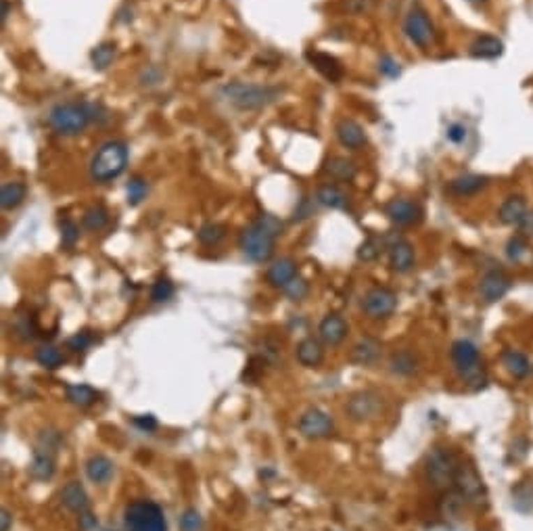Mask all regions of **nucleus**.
I'll return each instance as SVG.
<instances>
[{"instance_id":"obj_28","label":"nucleus","mask_w":533,"mask_h":531,"mask_svg":"<svg viewBox=\"0 0 533 531\" xmlns=\"http://www.w3.org/2000/svg\"><path fill=\"white\" fill-rule=\"evenodd\" d=\"M27 195V188L23 182H4L0 190V205L2 209H15Z\"/></svg>"},{"instance_id":"obj_6","label":"nucleus","mask_w":533,"mask_h":531,"mask_svg":"<svg viewBox=\"0 0 533 531\" xmlns=\"http://www.w3.org/2000/svg\"><path fill=\"white\" fill-rule=\"evenodd\" d=\"M458 461L452 450L448 448H433L427 456V479L437 490H450L454 488Z\"/></svg>"},{"instance_id":"obj_10","label":"nucleus","mask_w":533,"mask_h":531,"mask_svg":"<svg viewBox=\"0 0 533 531\" xmlns=\"http://www.w3.org/2000/svg\"><path fill=\"white\" fill-rule=\"evenodd\" d=\"M362 308H364V312H366L370 318H375V320L387 318V316H391V314L396 312V308H398V297H396L393 291H389V289H385V287H375V289H370V291L364 295Z\"/></svg>"},{"instance_id":"obj_35","label":"nucleus","mask_w":533,"mask_h":531,"mask_svg":"<svg viewBox=\"0 0 533 531\" xmlns=\"http://www.w3.org/2000/svg\"><path fill=\"white\" fill-rule=\"evenodd\" d=\"M36 362H38L40 366H44V368L54 371V368L63 366L65 356H63L57 347H52V345H42V347L36 350Z\"/></svg>"},{"instance_id":"obj_44","label":"nucleus","mask_w":533,"mask_h":531,"mask_svg":"<svg viewBox=\"0 0 533 531\" xmlns=\"http://www.w3.org/2000/svg\"><path fill=\"white\" fill-rule=\"evenodd\" d=\"M92 343H94V337L88 331H82V333H75L73 337H69L67 347L73 352H86Z\"/></svg>"},{"instance_id":"obj_21","label":"nucleus","mask_w":533,"mask_h":531,"mask_svg":"<svg viewBox=\"0 0 533 531\" xmlns=\"http://www.w3.org/2000/svg\"><path fill=\"white\" fill-rule=\"evenodd\" d=\"M61 502L71 511V513H86L88 511V494L86 490L80 486V481H69L63 492H61Z\"/></svg>"},{"instance_id":"obj_31","label":"nucleus","mask_w":533,"mask_h":531,"mask_svg":"<svg viewBox=\"0 0 533 531\" xmlns=\"http://www.w3.org/2000/svg\"><path fill=\"white\" fill-rule=\"evenodd\" d=\"M316 201L324 207H331V209H343L347 205V197L343 190H339L337 186L333 184H324L318 188L316 193Z\"/></svg>"},{"instance_id":"obj_32","label":"nucleus","mask_w":533,"mask_h":531,"mask_svg":"<svg viewBox=\"0 0 533 531\" xmlns=\"http://www.w3.org/2000/svg\"><path fill=\"white\" fill-rule=\"evenodd\" d=\"M389 366H391V373L402 375V377H410V375H414V373H416L419 360H416V356H414L412 352L402 350V352H396V354L391 356Z\"/></svg>"},{"instance_id":"obj_4","label":"nucleus","mask_w":533,"mask_h":531,"mask_svg":"<svg viewBox=\"0 0 533 531\" xmlns=\"http://www.w3.org/2000/svg\"><path fill=\"white\" fill-rule=\"evenodd\" d=\"M126 531H167L163 511L151 500H134L123 511Z\"/></svg>"},{"instance_id":"obj_14","label":"nucleus","mask_w":533,"mask_h":531,"mask_svg":"<svg viewBox=\"0 0 533 531\" xmlns=\"http://www.w3.org/2000/svg\"><path fill=\"white\" fill-rule=\"evenodd\" d=\"M509 289H511V278H509L504 272H500V270H492V272H488V274L481 278L479 295H481L488 304H492V301L502 299V297L509 293Z\"/></svg>"},{"instance_id":"obj_23","label":"nucleus","mask_w":533,"mask_h":531,"mask_svg":"<svg viewBox=\"0 0 533 531\" xmlns=\"http://www.w3.org/2000/svg\"><path fill=\"white\" fill-rule=\"evenodd\" d=\"M297 276V266H295V262L291 260V257H280V260H276L270 268H268V281H270V285H274V287H285V285H289L293 278Z\"/></svg>"},{"instance_id":"obj_7","label":"nucleus","mask_w":533,"mask_h":531,"mask_svg":"<svg viewBox=\"0 0 533 531\" xmlns=\"http://www.w3.org/2000/svg\"><path fill=\"white\" fill-rule=\"evenodd\" d=\"M274 237L264 232L255 222L241 232V249L251 262H268L274 253Z\"/></svg>"},{"instance_id":"obj_37","label":"nucleus","mask_w":533,"mask_h":531,"mask_svg":"<svg viewBox=\"0 0 533 531\" xmlns=\"http://www.w3.org/2000/svg\"><path fill=\"white\" fill-rule=\"evenodd\" d=\"M197 237H199V241L203 243V245H218L224 237H226V228L222 226V224H216V222H207V224H203L201 228H199V232H197Z\"/></svg>"},{"instance_id":"obj_17","label":"nucleus","mask_w":533,"mask_h":531,"mask_svg":"<svg viewBox=\"0 0 533 531\" xmlns=\"http://www.w3.org/2000/svg\"><path fill=\"white\" fill-rule=\"evenodd\" d=\"M389 266L396 272H408L414 266V249L402 237L389 245Z\"/></svg>"},{"instance_id":"obj_46","label":"nucleus","mask_w":533,"mask_h":531,"mask_svg":"<svg viewBox=\"0 0 533 531\" xmlns=\"http://www.w3.org/2000/svg\"><path fill=\"white\" fill-rule=\"evenodd\" d=\"M379 69H381V73L387 75V77H398V75L402 73L400 63H398L393 57H389V54H383V57L379 59Z\"/></svg>"},{"instance_id":"obj_29","label":"nucleus","mask_w":533,"mask_h":531,"mask_svg":"<svg viewBox=\"0 0 533 531\" xmlns=\"http://www.w3.org/2000/svg\"><path fill=\"white\" fill-rule=\"evenodd\" d=\"M502 362H504L506 371H509L513 377H517V379L527 377V375H530V371H532V364H530L527 356H525V354H521V352H515V350L504 352Z\"/></svg>"},{"instance_id":"obj_45","label":"nucleus","mask_w":533,"mask_h":531,"mask_svg":"<svg viewBox=\"0 0 533 531\" xmlns=\"http://www.w3.org/2000/svg\"><path fill=\"white\" fill-rule=\"evenodd\" d=\"M379 253H381V245L377 243V239L364 241V243L360 245V249H358V257H360L362 262H373V260H377Z\"/></svg>"},{"instance_id":"obj_15","label":"nucleus","mask_w":533,"mask_h":531,"mask_svg":"<svg viewBox=\"0 0 533 531\" xmlns=\"http://www.w3.org/2000/svg\"><path fill=\"white\" fill-rule=\"evenodd\" d=\"M306 57L316 67V71H320L329 82H339L343 77V67H341V63L333 54L320 52V50H310Z\"/></svg>"},{"instance_id":"obj_42","label":"nucleus","mask_w":533,"mask_h":531,"mask_svg":"<svg viewBox=\"0 0 533 531\" xmlns=\"http://www.w3.org/2000/svg\"><path fill=\"white\" fill-rule=\"evenodd\" d=\"M283 291H285V295H287L289 299L299 301V299H303V297L308 295V283H306L303 278L295 276L289 285H285V287H283Z\"/></svg>"},{"instance_id":"obj_27","label":"nucleus","mask_w":533,"mask_h":531,"mask_svg":"<svg viewBox=\"0 0 533 531\" xmlns=\"http://www.w3.org/2000/svg\"><path fill=\"white\" fill-rule=\"evenodd\" d=\"M502 50H504V44L496 36H479L471 44V54L477 59H496L502 54Z\"/></svg>"},{"instance_id":"obj_9","label":"nucleus","mask_w":533,"mask_h":531,"mask_svg":"<svg viewBox=\"0 0 533 531\" xmlns=\"http://www.w3.org/2000/svg\"><path fill=\"white\" fill-rule=\"evenodd\" d=\"M381 412H383V398L370 389L354 394L347 402V414L358 423L373 421L381 417Z\"/></svg>"},{"instance_id":"obj_30","label":"nucleus","mask_w":533,"mask_h":531,"mask_svg":"<svg viewBox=\"0 0 533 531\" xmlns=\"http://www.w3.org/2000/svg\"><path fill=\"white\" fill-rule=\"evenodd\" d=\"M65 394H67V400H69L73 406H80V408L92 406V404L98 400V394H96L90 385H84V383L67 385Z\"/></svg>"},{"instance_id":"obj_49","label":"nucleus","mask_w":533,"mask_h":531,"mask_svg":"<svg viewBox=\"0 0 533 531\" xmlns=\"http://www.w3.org/2000/svg\"><path fill=\"white\" fill-rule=\"evenodd\" d=\"M134 425H136L138 429H142V431H155V429H157V421H155V417H151V414H140V417H136V419H134Z\"/></svg>"},{"instance_id":"obj_50","label":"nucleus","mask_w":533,"mask_h":531,"mask_svg":"<svg viewBox=\"0 0 533 531\" xmlns=\"http://www.w3.org/2000/svg\"><path fill=\"white\" fill-rule=\"evenodd\" d=\"M80 528H82V531H94V528H96V519L92 517V513H82L80 515Z\"/></svg>"},{"instance_id":"obj_53","label":"nucleus","mask_w":533,"mask_h":531,"mask_svg":"<svg viewBox=\"0 0 533 531\" xmlns=\"http://www.w3.org/2000/svg\"><path fill=\"white\" fill-rule=\"evenodd\" d=\"M469 2H486V0H469Z\"/></svg>"},{"instance_id":"obj_41","label":"nucleus","mask_w":533,"mask_h":531,"mask_svg":"<svg viewBox=\"0 0 533 531\" xmlns=\"http://www.w3.org/2000/svg\"><path fill=\"white\" fill-rule=\"evenodd\" d=\"M255 224L264 230V232H268L270 237H278V234H283V230H285V224L278 220V218H274V216H270V214H264V216H260L257 220H255Z\"/></svg>"},{"instance_id":"obj_40","label":"nucleus","mask_w":533,"mask_h":531,"mask_svg":"<svg viewBox=\"0 0 533 531\" xmlns=\"http://www.w3.org/2000/svg\"><path fill=\"white\" fill-rule=\"evenodd\" d=\"M180 531H203V517L197 509H186L180 515Z\"/></svg>"},{"instance_id":"obj_52","label":"nucleus","mask_w":533,"mask_h":531,"mask_svg":"<svg viewBox=\"0 0 533 531\" xmlns=\"http://www.w3.org/2000/svg\"><path fill=\"white\" fill-rule=\"evenodd\" d=\"M8 13H10V4H8V0H2V23L6 21Z\"/></svg>"},{"instance_id":"obj_26","label":"nucleus","mask_w":533,"mask_h":531,"mask_svg":"<svg viewBox=\"0 0 533 531\" xmlns=\"http://www.w3.org/2000/svg\"><path fill=\"white\" fill-rule=\"evenodd\" d=\"M486 186H488V178L477 176V174H465V176H458L450 182V190L460 195V197L475 195V193L483 190Z\"/></svg>"},{"instance_id":"obj_2","label":"nucleus","mask_w":533,"mask_h":531,"mask_svg":"<svg viewBox=\"0 0 533 531\" xmlns=\"http://www.w3.org/2000/svg\"><path fill=\"white\" fill-rule=\"evenodd\" d=\"M128 165V147L119 140L105 142L90 163V176L96 182L115 180Z\"/></svg>"},{"instance_id":"obj_24","label":"nucleus","mask_w":533,"mask_h":531,"mask_svg":"<svg viewBox=\"0 0 533 531\" xmlns=\"http://www.w3.org/2000/svg\"><path fill=\"white\" fill-rule=\"evenodd\" d=\"M498 218H500V222L511 224V226L523 224V220L527 218V205H525V201H523L521 197H511V199H506V201L500 205Z\"/></svg>"},{"instance_id":"obj_12","label":"nucleus","mask_w":533,"mask_h":531,"mask_svg":"<svg viewBox=\"0 0 533 531\" xmlns=\"http://www.w3.org/2000/svg\"><path fill=\"white\" fill-rule=\"evenodd\" d=\"M299 433L303 437H310V440H320V437H329L335 429L333 425V419L320 410V408H310L301 414L299 419Z\"/></svg>"},{"instance_id":"obj_25","label":"nucleus","mask_w":533,"mask_h":531,"mask_svg":"<svg viewBox=\"0 0 533 531\" xmlns=\"http://www.w3.org/2000/svg\"><path fill=\"white\" fill-rule=\"evenodd\" d=\"M379 356H381V343L373 337H364L362 341L356 343L352 360L362 366H370L379 360Z\"/></svg>"},{"instance_id":"obj_13","label":"nucleus","mask_w":533,"mask_h":531,"mask_svg":"<svg viewBox=\"0 0 533 531\" xmlns=\"http://www.w3.org/2000/svg\"><path fill=\"white\" fill-rule=\"evenodd\" d=\"M385 214L387 218L398 224V226H412L416 222L423 220V209L419 203L410 201V199H391L385 205Z\"/></svg>"},{"instance_id":"obj_1","label":"nucleus","mask_w":533,"mask_h":531,"mask_svg":"<svg viewBox=\"0 0 533 531\" xmlns=\"http://www.w3.org/2000/svg\"><path fill=\"white\" fill-rule=\"evenodd\" d=\"M222 94L237 109L251 111V109H262L274 103L280 96V88L249 84V82H230L222 88Z\"/></svg>"},{"instance_id":"obj_47","label":"nucleus","mask_w":533,"mask_h":531,"mask_svg":"<svg viewBox=\"0 0 533 531\" xmlns=\"http://www.w3.org/2000/svg\"><path fill=\"white\" fill-rule=\"evenodd\" d=\"M506 253H509V257H511V260L519 262V260L527 253V243H525L521 237H515V239H511V241H509V249H506Z\"/></svg>"},{"instance_id":"obj_8","label":"nucleus","mask_w":533,"mask_h":531,"mask_svg":"<svg viewBox=\"0 0 533 531\" xmlns=\"http://www.w3.org/2000/svg\"><path fill=\"white\" fill-rule=\"evenodd\" d=\"M454 488L467 500V504L481 507L486 502V486H483V481H481V477H479V473L473 465H465V463L458 465Z\"/></svg>"},{"instance_id":"obj_3","label":"nucleus","mask_w":533,"mask_h":531,"mask_svg":"<svg viewBox=\"0 0 533 531\" xmlns=\"http://www.w3.org/2000/svg\"><path fill=\"white\" fill-rule=\"evenodd\" d=\"M90 119H92L90 105H84V103H61V105H54L48 113L50 128L63 136H75L84 132Z\"/></svg>"},{"instance_id":"obj_48","label":"nucleus","mask_w":533,"mask_h":531,"mask_svg":"<svg viewBox=\"0 0 533 531\" xmlns=\"http://www.w3.org/2000/svg\"><path fill=\"white\" fill-rule=\"evenodd\" d=\"M467 138V128L463 126V124H452L450 128H448V140L450 142H463Z\"/></svg>"},{"instance_id":"obj_39","label":"nucleus","mask_w":533,"mask_h":531,"mask_svg":"<svg viewBox=\"0 0 533 531\" xmlns=\"http://www.w3.org/2000/svg\"><path fill=\"white\" fill-rule=\"evenodd\" d=\"M172 295H174V283L165 276L157 278L153 289H151V299L157 301V304H163V301L172 299Z\"/></svg>"},{"instance_id":"obj_34","label":"nucleus","mask_w":533,"mask_h":531,"mask_svg":"<svg viewBox=\"0 0 533 531\" xmlns=\"http://www.w3.org/2000/svg\"><path fill=\"white\" fill-rule=\"evenodd\" d=\"M113 59H115V44L113 42H103L96 48H92V52H90L92 67L98 69V71L107 69L113 63Z\"/></svg>"},{"instance_id":"obj_19","label":"nucleus","mask_w":533,"mask_h":531,"mask_svg":"<svg viewBox=\"0 0 533 531\" xmlns=\"http://www.w3.org/2000/svg\"><path fill=\"white\" fill-rule=\"evenodd\" d=\"M113 473H115L113 463H111L107 456H103V454H94V456H90L88 463H86V475H88V479H90L92 484H96V486L109 484L111 477H113Z\"/></svg>"},{"instance_id":"obj_36","label":"nucleus","mask_w":533,"mask_h":531,"mask_svg":"<svg viewBox=\"0 0 533 531\" xmlns=\"http://www.w3.org/2000/svg\"><path fill=\"white\" fill-rule=\"evenodd\" d=\"M107 222H109V214H107V209H105L103 205H94V207H90V209L84 214V218H82L84 228H86V230H92V232H96V230L105 228V226H107Z\"/></svg>"},{"instance_id":"obj_51","label":"nucleus","mask_w":533,"mask_h":531,"mask_svg":"<svg viewBox=\"0 0 533 531\" xmlns=\"http://www.w3.org/2000/svg\"><path fill=\"white\" fill-rule=\"evenodd\" d=\"M0 521H2L0 531H8L10 530V523H13V515H10L6 509H2V513H0Z\"/></svg>"},{"instance_id":"obj_20","label":"nucleus","mask_w":533,"mask_h":531,"mask_svg":"<svg viewBox=\"0 0 533 531\" xmlns=\"http://www.w3.org/2000/svg\"><path fill=\"white\" fill-rule=\"evenodd\" d=\"M297 360L301 366H308V368H316L322 364L324 360V350L320 345L318 339L314 337H306L303 341H299L297 345Z\"/></svg>"},{"instance_id":"obj_11","label":"nucleus","mask_w":533,"mask_h":531,"mask_svg":"<svg viewBox=\"0 0 533 531\" xmlns=\"http://www.w3.org/2000/svg\"><path fill=\"white\" fill-rule=\"evenodd\" d=\"M404 31H406L408 40L412 44H416L419 48H427L433 42V36H435L427 13L421 10V8H412L408 13V17L404 21Z\"/></svg>"},{"instance_id":"obj_22","label":"nucleus","mask_w":533,"mask_h":531,"mask_svg":"<svg viewBox=\"0 0 533 531\" xmlns=\"http://www.w3.org/2000/svg\"><path fill=\"white\" fill-rule=\"evenodd\" d=\"M29 475H31L36 481H48V479H52V475H54V458H52V452L38 448V450L33 452L31 463H29Z\"/></svg>"},{"instance_id":"obj_5","label":"nucleus","mask_w":533,"mask_h":531,"mask_svg":"<svg viewBox=\"0 0 533 531\" xmlns=\"http://www.w3.org/2000/svg\"><path fill=\"white\" fill-rule=\"evenodd\" d=\"M452 360H454V366L460 373L463 381H467L473 389H481L486 385L488 377H486V371L479 360V350L471 341H467V339L456 341L452 345Z\"/></svg>"},{"instance_id":"obj_18","label":"nucleus","mask_w":533,"mask_h":531,"mask_svg":"<svg viewBox=\"0 0 533 531\" xmlns=\"http://www.w3.org/2000/svg\"><path fill=\"white\" fill-rule=\"evenodd\" d=\"M318 335L326 345H339L347 337V322L337 314H329L322 318L318 327Z\"/></svg>"},{"instance_id":"obj_38","label":"nucleus","mask_w":533,"mask_h":531,"mask_svg":"<svg viewBox=\"0 0 533 531\" xmlns=\"http://www.w3.org/2000/svg\"><path fill=\"white\" fill-rule=\"evenodd\" d=\"M147 193H149V184H147L144 178H140V176L130 178V182L126 186V197H128L130 205H140L142 199L147 197Z\"/></svg>"},{"instance_id":"obj_16","label":"nucleus","mask_w":533,"mask_h":531,"mask_svg":"<svg viewBox=\"0 0 533 531\" xmlns=\"http://www.w3.org/2000/svg\"><path fill=\"white\" fill-rule=\"evenodd\" d=\"M337 132V138L343 147L352 149V151H358L366 144V134L362 130V126L354 119H341L335 128Z\"/></svg>"},{"instance_id":"obj_33","label":"nucleus","mask_w":533,"mask_h":531,"mask_svg":"<svg viewBox=\"0 0 533 531\" xmlns=\"http://www.w3.org/2000/svg\"><path fill=\"white\" fill-rule=\"evenodd\" d=\"M324 170L335 180H352L356 176V165L345 157H331Z\"/></svg>"},{"instance_id":"obj_43","label":"nucleus","mask_w":533,"mask_h":531,"mask_svg":"<svg viewBox=\"0 0 533 531\" xmlns=\"http://www.w3.org/2000/svg\"><path fill=\"white\" fill-rule=\"evenodd\" d=\"M61 239L65 247H73L75 241L80 239V228L73 220H63L61 222Z\"/></svg>"}]
</instances>
